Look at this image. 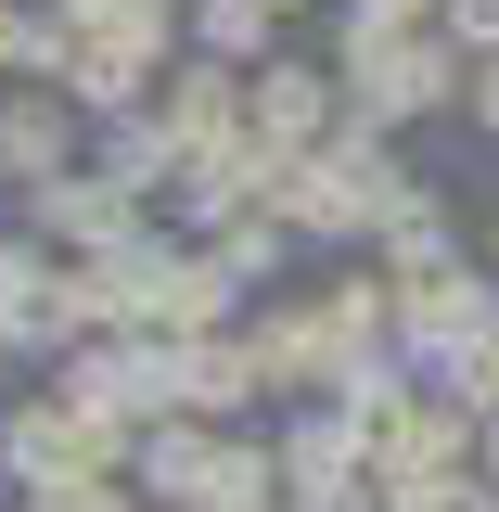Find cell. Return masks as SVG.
<instances>
[{
  "label": "cell",
  "instance_id": "obj_1",
  "mask_svg": "<svg viewBox=\"0 0 499 512\" xmlns=\"http://www.w3.org/2000/svg\"><path fill=\"white\" fill-rule=\"evenodd\" d=\"M461 90H474V77H461V39H436V26H410V39H397V26H346V103H359V116H436V103H461Z\"/></svg>",
  "mask_w": 499,
  "mask_h": 512
},
{
  "label": "cell",
  "instance_id": "obj_2",
  "mask_svg": "<svg viewBox=\"0 0 499 512\" xmlns=\"http://www.w3.org/2000/svg\"><path fill=\"white\" fill-rule=\"evenodd\" d=\"M167 52V13L154 0H77V26H64V77H77V103H141V77Z\"/></svg>",
  "mask_w": 499,
  "mask_h": 512
},
{
  "label": "cell",
  "instance_id": "obj_3",
  "mask_svg": "<svg viewBox=\"0 0 499 512\" xmlns=\"http://www.w3.org/2000/svg\"><path fill=\"white\" fill-rule=\"evenodd\" d=\"M461 461H474V410H423V397H410V410L372 436V474H384L397 512H436L448 487H461Z\"/></svg>",
  "mask_w": 499,
  "mask_h": 512
},
{
  "label": "cell",
  "instance_id": "obj_4",
  "mask_svg": "<svg viewBox=\"0 0 499 512\" xmlns=\"http://www.w3.org/2000/svg\"><path fill=\"white\" fill-rule=\"evenodd\" d=\"M282 500L295 512H372L384 474H372V423L359 410H320V423H295V448H282Z\"/></svg>",
  "mask_w": 499,
  "mask_h": 512
},
{
  "label": "cell",
  "instance_id": "obj_5",
  "mask_svg": "<svg viewBox=\"0 0 499 512\" xmlns=\"http://www.w3.org/2000/svg\"><path fill=\"white\" fill-rule=\"evenodd\" d=\"M487 333H499V308H487L474 269H423V282H397V346H410V359H448V372H461Z\"/></svg>",
  "mask_w": 499,
  "mask_h": 512
},
{
  "label": "cell",
  "instance_id": "obj_6",
  "mask_svg": "<svg viewBox=\"0 0 499 512\" xmlns=\"http://www.w3.org/2000/svg\"><path fill=\"white\" fill-rule=\"evenodd\" d=\"M244 128L269 141V154H320L346 116H333V77H308V64H269V77L244 90Z\"/></svg>",
  "mask_w": 499,
  "mask_h": 512
},
{
  "label": "cell",
  "instance_id": "obj_7",
  "mask_svg": "<svg viewBox=\"0 0 499 512\" xmlns=\"http://www.w3.org/2000/svg\"><path fill=\"white\" fill-rule=\"evenodd\" d=\"M39 218H52L64 244H141V192L116 180V167H64V180H39Z\"/></svg>",
  "mask_w": 499,
  "mask_h": 512
},
{
  "label": "cell",
  "instance_id": "obj_8",
  "mask_svg": "<svg viewBox=\"0 0 499 512\" xmlns=\"http://www.w3.org/2000/svg\"><path fill=\"white\" fill-rule=\"evenodd\" d=\"M218 308H231V269H218V256H180V244H154V295H141V320H154V333H218Z\"/></svg>",
  "mask_w": 499,
  "mask_h": 512
},
{
  "label": "cell",
  "instance_id": "obj_9",
  "mask_svg": "<svg viewBox=\"0 0 499 512\" xmlns=\"http://www.w3.org/2000/svg\"><path fill=\"white\" fill-rule=\"evenodd\" d=\"M256 384H269L256 372V333H192L180 346V410H244Z\"/></svg>",
  "mask_w": 499,
  "mask_h": 512
},
{
  "label": "cell",
  "instance_id": "obj_10",
  "mask_svg": "<svg viewBox=\"0 0 499 512\" xmlns=\"http://www.w3.org/2000/svg\"><path fill=\"white\" fill-rule=\"evenodd\" d=\"M218 448H231V436H205V423H154V436H141V474H154V500H167V512H192V500H205V474H218Z\"/></svg>",
  "mask_w": 499,
  "mask_h": 512
},
{
  "label": "cell",
  "instance_id": "obj_11",
  "mask_svg": "<svg viewBox=\"0 0 499 512\" xmlns=\"http://www.w3.org/2000/svg\"><path fill=\"white\" fill-rule=\"evenodd\" d=\"M64 141H77V128H64V103H39V90L0 116V154H13V180H64Z\"/></svg>",
  "mask_w": 499,
  "mask_h": 512
},
{
  "label": "cell",
  "instance_id": "obj_12",
  "mask_svg": "<svg viewBox=\"0 0 499 512\" xmlns=\"http://www.w3.org/2000/svg\"><path fill=\"white\" fill-rule=\"evenodd\" d=\"M218 269H231V282H256V269H282V218H269V205H244V218H218Z\"/></svg>",
  "mask_w": 499,
  "mask_h": 512
},
{
  "label": "cell",
  "instance_id": "obj_13",
  "mask_svg": "<svg viewBox=\"0 0 499 512\" xmlns=\"http://www.w3.org/2000/svg\"><path fill=\"white\" fill-rule=\"evenodd\" d=\"M192 39H205L218 64H231V52H256V39H269V0H192Z\"/></svg>",
  "mask_w": 499,
  "mask_h": 512
},
{
  "label": "cell",
  "instance_id": "obj_14",
  "mask_svg": "<svg viewBox=\"0 0 499 512\" xmlns=\"http://www.w3.org/2000/svg\"><path fill=\"white\" fill-rule=\"evenodd\" d=\"M26 64H64V26H39L26 0H0V77H26Z\"/></svg>",
  "mask_w": 499,
  "mask_h": 512
},
{
  "label": "cell",
  "instance_id": "obj_15",
  "mask_svg": "<svg viewBox=\"0 0 499 512\" xmlns=\"http://www.w3.org/2000/svg\"><path fill=\"white\" fill-rule=\"evenodd\" d=\"M448 384H461V410H474V423H499V333H487V346H474Z\"/></svg>",
  "mask_w": 499,
  "mask_h": 512
},
{
  "label": "cell",
  "instance_id": "obj_16",
  "mask_svg": "<svg viewBox=\"0 0 499 512\" xmlns=\"http://www.w3.org/2000/svg\"><path fill=\"white\" fill-rule=\"evenodd\" d=\"M39 512H128L116 474H64V487H39Z\"/></svg>",
  "mask_w": 499,
  "mask_h": 512
},
{
  "label": "cell",
  "instance_id": "obj_17",
  "mask_svg": "<svg viewBox=\"0 0 499 512\" xmlns=\"http://www.w3.org/2000/svg\"><path fill=\"white\" fill-rule=\"evenodd\" d=\"M359 26H397L410 39V26H448V0H359Z\"/></svg>",
  "mask_w": 499,
  "mask_h": 512
},
{
  "label": "cell",
  "instance_id": "obj_18",
  "mask_svg": "<svg viewBox=\"0 0 499 512\" xmlns=\"http://www.w3.org/2000/svg\"><path fill=\"white\" fill-rule=\"evenodd\" d=\"M448 39L461 52H499V0H448Z\"/></svg>",
  "mask_w": 499,
  "mask_h": 512
},
{
  "label": "cell",
  "instance_id": "obj_19",
  "mask_svg": "<svg viewBox=\"0 0 499 512\" xmlns=\"http://www.w3.org/2000/svg\"><path fill=\"white\" fill-rule=\"evenodd\" d=\"M461 103H474V128H499V52L474 64V90H461Z\"/></svg>",
  "mask_w": 499,
  "mask_h": 512
},
{
  "label": "cell",
  "instance_id": "obj_20",
  "mask_svg": "<svg viewBox=\"0 0 499 512\" xmlns=\"http://www.w3.org/2000/svg\"><path fill=\"white\" fill-rule=\"evenodd\" d=\"M487 269H499V231H487Z\"/></svg>",
  "mask_w": 499,
  "mask_h": 512
},
{
  "label": "cell",
  "instance_id": "obj_21",
  "mask_svg": "<svg viewBox=\"0 0 499 512\" xmlns=\"http://www.w3.org/2000/svg\"><path fill=\"white\" fill-rule=\"evenodd\" d=\"M0 180H13V154H0Z\"/></svg>",
  "mask_w": 499,
  "mask_h": 512
},
{
  "label": "cell",
  "instance_id": "obj_22",
  "mask_svg": "<svg viewBox=\"0 0 499 512\" xmlns=\"http://www.w3.org/2000/svg\"><path fill=\"white\" fill-rule=\"evenodd\" d=\"M269 13H295V0H269Z\"/></svg>",
  "mask_w": 499,
  "mask_h": 512
}]
</instances>
